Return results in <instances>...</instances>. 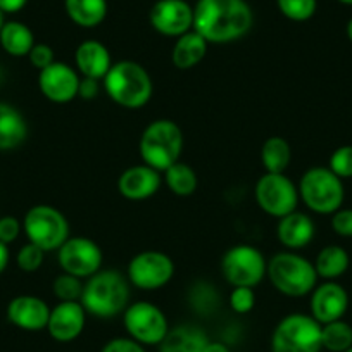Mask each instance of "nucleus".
<instances>
[{
  "label": "nucleus",
  "instance_id": "nucleus-1",
  "mask_svg": "<svg viewBox=\"0 0 352 352\" xmlns=\"http://www.w3.org/2000/svg\"><path fill=\"white\" fill-rule=\"evenodd\" d=\"M254 14L245 0H197L194 30L208 43H230L250 32Z\"/></svg>",
  "mask_w": 352,
  "mask_h": 352
},
{
  "label": "nucleus",
  "instance_id": "nucleus-2",
  "mask_svg": "<svg viewBox=\"0 0 352 352\" xmlns=\"http://www.w3.org/2000/svg\"><path fill=\"white\" fill-rule=\"evenodd\" d=\"M130 280L118 270H100L87 278L81 294V306L87 314L109 320L123 313L130 304Z\"/></svg>",
  "mask_w": 352,
  "mask_h": 352
},
{
  "label": "nucleus",
  "instance_id": "nucleus-3",
  "mask_svg": "<svg viewBox=\"0 0 352 352\" xmlns=\"http://www.w3.org/2000/svg\"><path fill=\"white\" fill-rule=\"evenodd\" d=\"M107 96L124 109H142L154 94L148 71L135 60H118L104 76Z\"/></svg>",
  "mask_w": 352,
  "mask_h": 352
},
{
  "label": "nucleus",
  "instance_id": "nucleus-4",
  "mask_svg": "<svg viewBox=\"0 0 352 352\" xmlns=\"http://www.w3.org/2000/svg\"><path fill=\"white\" fill-rule=\"evenodd\" d=\"M266 276L280 294L287 297H304L318 285L314 263L294 250L278 252L268 261Z\"/></svg>",
  "mask_w": 352,
  "mask_h": 352
},
{
  "label": "nucleus",
  "instance_id": "nucleus-5",
  "mask_svg": "<svg viewBox=\"0 0 352 352\" xmlns=\"http://www.w3.org/2000/svg\"><path fill=\"white\" fill-rule=\"evenodd\" d=\"M140 157L144 164L164 173L169 166L180 161L184 151L182 128L171 120H155L142 131Z\"/></svg>",
  "mask_w": 352,
  "mask_h": 352
},
{
  "label": "nucleus",
  "instance_id": "nucleus-6",
  "mask_svg": "<svg viewBox=\"0 0 352 352\" xmlns=\"http://www.w3.org/2000/svg\"><path fill=\"white\" fill-rule=\"evenodd\" d=\"M299 197L316 214H333L345 199L344 182L330 168L316 166L300 176Z\"/></svg>",
  "mask_w": 352,
  "mask_h": 352
},
{
  "label": "nucleus",
  "instance_id": "nucleus-7",
  "mask_svg": "<svg viewBox=\"0 0 352 352\" xmlns=\"http://www.w3.org/2000/svg\"><path fill=\"white\" fill-rule=\"evenodd\" d=\"M321 324L311 314H289L272 333V352H321Z\"/></svg>",
  "mask_w": 352,
  "mask_h": 352
},
{
  "label": "nucleus",
  "instance_id": "nucleus-8",
  "mask_svg": "<svg viewBox=\"0 0 352 352\" xmlns=\"http://www.w3.org/2000/svg\"><path fill=\"white\" fill-rule=\"evenodd\" d=\"M28 242L35 243L45 252L57 250L69 239V223L59 211L47 204H36L28 209L23 221Z\"/></svg>",
  "mask_w": 352,
  "mask_h": 352
},
{
  "label": "nucleus",
  "instance_id": "nucleus-9",
  "mask_svg": "<svg viewBox=\"0 0 352 352\" xmlns=\"http://www.w3.org/2000/svg\"><path fill=\"white\" fill-rule=\"evenodd\" d=\"M268 272V261L259 249L247 243L233 245L221 259V273L233 287H256Z\"/></svg>",
  "mask_w": 352,
  "mask_h": 352
},
{
  "label": "nucleus",
  "instance_id": "nucleus-10",
  "mask_svg": "<svg viewBox=\"0 0 352 352\" xmlns=\"http://www.w3.org/2000/svg\"><path fill=\"white\" fill-rule=\"evenodd\" d=\"M256 204L273 218H283L297 211L299 188L285 173H264L254 187Z\"/></svg>",
  "mask_w": 352,
  "mask_h": 352
},
{
  "label": "nucleus",
  "instance_id": "nucleus-11",
  "mask_svg": "<svg viewBox=\"0 0 352 352\" xmlns=\"http://www.w3.org/2000/svg\"><path fill=\"white\" fill-rule=\"evenodd\" d=\"M123 324L128 337L145 345H159L169 331L164 311L148 300L128 304L123 311Z\"/></svg>",
  "mask_w": 352,
  "mask_h": 352
},
{
  "label": "nucleus",
  "instance_id": "nucleus-12",
  "mask_svg": "<svg viewBox=\"0 0 352 352\" xmlns=\"http://www.w3.org/2000/svg\"><path fill=\"white\" fill-rule=\"evenodd\" d=\"M126 276L133 287L140 290H159L175 276V263L161 250H144L131 257Z\"/></svg>",
  "mask_w": 352,
  "mask_h": 352
},
{
  "label": "nucleus",
  "instance_id": "nucleus-13",
  "mask_svg": "<svg viewBox=\"0 0 352 352\" xmlns=\"http://www.w3.org/2000/svg\"><path fill=\"white\" fill-rule=\"evenodd\" d=\"M104 254L99 243L87 236H69L57 249V261L64 273L85 280L102 270Z\"/></svg>",
  "mask_w": 352,
  "mask_h": 352
},
{
  "label": "nucleus",
  "instance_id": "nucleus-14",
  "mask_svg": "<svg viewBox=\"0 0 352 352\" xmlns=\"http://www.w3.org/2000/svg\"><path fill=\"white\" fill-rule=\"evenodd\" d=\"M148 21L161 35L178 38L194 30V8L187 0H157L148 11Z\"/></svg>",
  "mask_w": 352,
  "mask_h": 352
},
{
  "label": "nucleus",
  "instance_id": "nucleus-15",
  "mask_svg": "<svg viewBox=\"0 0 352 352\" xmlns=\"http://www.w3.org/2000/svg\"><path fill=\"white\" fill-rule=\"evenodd\" d=\"M80 73L76 67L69 66L66 63L56 60L38 74L40 92L45 99L54 104H67L78 97V88H80Z\"/></svg>",
  "mask_w": 352,
  "mask_h": 352
},
{
  "label": "nucleus",
  "instance_id": "nucleus-16",
  "mask_svg": "<svg viewBox=\"0 0 352 352\" xmlns=\"http://www.w3.org/2000/svg\"><path fill=\"white\" fill-rule=\"evenodd\" d=\"M85 324H87V311L80 300H64L50 309L45 330L56 342L67 344L76 340L83 333Z\"/></svg>",
  "mask_w": 352,
  "mask_h": 352
},
{
  "label": "nucleus",
  "instance_id": "nucleus-17",
  "mask_svg": "<svg viewBox=\"0 0 352 352\" xmlns=\"http://www.w3.org/2000/svg\"><path fill=\"white\" fill-rule=\"evenodd\" d=\"M349 307V294L340 283L324 282L314 287L311 292V316L320 324L331 323L344 318Z\"/></svg>",
  "mask_w": 352,
  "mask_h": 352
},
{
  "label": "nucleus",
  "instance_id": "nucleus-18",
  "mask_svg": "<svg viewBox=\"0 0 352 352\" xmlns=\"http://www.w3.org/2000/svg\"><path fill=\"white\" fill-rule=\"evenodd\" d=\"M161 184V171L147 164H135L120 175L118 192L128 201H145L157 194Z\"/></svg>",
  "mask_w": 352,
  "mask_h": 352
},
{
  "label": "nucleus",
  "instance_id": "nucleus-19",
  "mask_svg": "<svg viewBox=\"0 0 352 352\" xmlns=\"http://www.w3.org/2000/svg\"><path fill=\"white\" fill-rule=\"evenodd\" d=\"M49 316V304L36 296H18L8 306V320L25 331L45 330Z\"/></svg>",
  "mask_w": 352,
  "mask_h": 352
},
{
  "label": "nucleus",
  "instance_id": "nucleus-20",
  "mask_svg": "<svg viewBox=\"0 0 352 352\" xmlns=\"http://www.w3.org/2000/svg\"><path fill=\"white\" fill-rule=\"evenodd\" d=\"M113 66L111 52L99 40H85L74 50V67L81 78L104 80Z\"/></svg>",
  "mask_w": 352,
  "mask_h": 352
},
{
  "label": "nucleus",
  "instance_id": "nucleus-21",
  "mask_svg": "<svg viewBox=\"0 0 352 352\" xmlns=\"http://www.w3.org/2000/svg\"><path fill=\"white\" fill-rule=\"evenodd\" d=\"M316 233V225L313 218L306 212L294 211L280 218L276 226V236L280 243L289 250H299L309 245Z\"/></svg>",
  "mask_w": 352,
  "mask_h": 352
},
{
  "label": "nucleus",
  "instance_id": "nucleus-22",
  "mask_svg": "<svg viewBox=\"0 0 352 352\" xmlns=\"http://www.w3.org/2000/svg\"><path fill=\"white\" fill-rule=\"evenodd\" d=\"M208 45L209 43L195 30L178 36L171 50L173 66L182 71L199 66L208 54Z\"/></svg>",
  "mask_w": 352,
  "mask_h": 352
},
{
  "label": "nucleus",
  "instance_id": "nucleus-23",
  "mask_svg": "<svg viewBox=\"0 0 352 352\" xmlns=\"http://www.w3.org/2000/svg\"><path fill=\"white\" fill-rule=\"evenodd\" d=\"M208 342L204 330L194 324H180L169 328L164 340L159 344V352H204Z\"/></svg>",
  "mask_w": 352,
  "mask_h": 352
},
{
  "label": "nucleus",
  "instance_id": "nucleus-24",
  "mask_svg": "<svg viewBox=\"0 0 352 352\" xmlns=\"http://www.w3.org/2000/svg\"><path fill=\"white\" fill-rule=\"evenodd\" d=\"M28 137V123L14 106L0 102V151H12Z\"/></svg>",
  "mask_w": 352,
  "mask_h": 352
},
{
  "label": "nucleus",
  "instance_id": "nucleus-25",
  "mask_svg": "<svg viewBox=\"0 0 352 352\" xmlns=\"http://www.w3.org/2000/svg\"><path fill=\"white\" fill-rule=\"evenodd\" d=\"M71 21L80 28H96L107 18V0H64Z\"/></svg>",
  "mask_w": 352,
  "mask_h": 352
},
{
  "label": "nucleus",
  "instance_id": "nucleus-26",
  "mask_svg": "<svg viewBox=\"0 0 352 352\" xmlns=\"http://www.w3.org/2000/svg\"><path fill=\"white\" fill-rule=\"evenodd\" d=\"M0 45L9 56L28 57L30 50L35 45V35L21 21H8L0 28Z\"/></svg>",
  "mask_w": 352,
  "mask_h": 352
},
{
  "label": "nucleus",
  "instance_id": "nucleus-27",
  "mask_svg": "<svg viewBox=\"0 0 352 352\" xmlns=\"http://www.w3.org/2000/svg\"><path fill=\"white\" fill-rule=\"evenodd\" d=\"M349 264H351L349 252L340 245L323 247L314 259V268H316L318 276L327 280V282H335L342 275H345Z\"/></svg>",
  "mask_w": 352,
  "mask_h": 352
},
{
  "label": "nucleus",
  "instance_id": "nucleus-28",
  "mask_svg": "<svg viewBox=\"0 0 352 352\" xmlns=\"http://www.w3.org/2000/svg\"><path fill=\"white\" fill-rule=\"evenodd\" d=\"M292 161V148L283 137L273 135L261 147V162L266 173H285Z\"/></svg>",
  "mask_w": 352,
  "mask_h": 352
},
{
  "label": "nucleus",
  "instance_id": "nucleus-29",
  "mask_svg": "<svg viewBox=\"0 0 352 352\" xmlns=\"http://www.w3.org/2000/svg\"><path fill=\"white\" fill-rule=\"evenodd\" d=\"M162 180H164L166 187L178 197H188L197 190L199 185L197 173L194 171V168L180 161L166 169Z\"/></svg>",
  "mask_w": 352,
  "mask_h": 352
},
{
  "label": "nucleus",
  "instance_id": "nucleus-30",
  "mask_svg": "<svg viewBox=\"0 0 352 352\" xmlns=\"http://www.w3.org/2000/svg\"><path fill=\"white\" fill-rule=\"evenodd\" d=\"M321 345L330 352H344L352 347V327L344 320L321 324Z\"/></svg>",
  "mask_w": 352,
  "mask_h": 352
},
{
  "label": "nucleus",
  "instance_id": "nucleus-31",
  "mask_svg": "<svg viewBox=\"0 0 352 352\" xmlns=\"http://www.w3.org/2000/svg\"><path fill=\"white\" fill-rule=\"evenodd\" d=\"M280 12L296 23L309 21L318 9V0H276Z\"/></svg>",
  "mask_w": 352,
  "mask_h": 352
},
{
  "label": "nucleus",
  "instance_id": "nucleus-32",
  "mask_svg": "<svg viewBox=\"0 0 352 352\" xmlns=\"http://www.w3.org/2000/svg\"><path fill=\"white\" fill-rule=\"evenodd\" d=\"M83 285L85 283L81 282V278L63 272L54 280L52 290L54 296L59 299V302H64V300H80L81 294H83Z\"/></svg>",
  "mask_w": 352,
  "mask_h": 352
},
{
  "label": "nucleus",
  "instance_id": "nucleus-33",
  "mask_svg": "<svg viewBox=\"0 0 352 352\" xmlns=\"http://www.w3.org/2000/svg\"><path fill=\"white\" fill-rule=\"evenodd\" d=\"M43 257H45V250L40 249L35 243L28 242L19 249L16 263H18L19 270L25 273H35L42 268Z\"/></svg>",
  "mask_w": 352,
  "mask_h": 352
},
{
  "label": "nucleus",
  "instance_id": "nucleus-34",
  "mask_svg": "<svg viewBox=\"0 0 352 352\" xmlns=\"http://www.w3.org/2000/svg\"><path fill=\"white\" fill-rule=\"evenodd\" d=\"M328 168L342 180L352 178V145H342L335 148L333 154L330 155Z\"/></svg>",
  "mask_w": 352,
  "mask_h": 352
},
{
  "label": "nucleus",
  "instance_id": "nucleus-35",
  "mask_svg": "<svg viewBox=\"0 0 352 352\" xmlns=\"http://www.w3.org/2000/svg\"><path fill=\"white\" fill-rule=\"evenodd\" d=\"M228 302L236 314H247L256 306V292L252 287H233Z\"/></svg>",
  "mask_w": 352,
  "mask_h": 352
},
{
  "label": "nucleus",
  "instance_id": "nucleus-36",
  "mask_svg": "<svg viewBox=\"0 0 352 352\" xmlns=\"http://www.w3.org/2000/svg\"><path fill=\"white\" fill-rule=\"evenodd\" d=\"M28 59L35 69L42 71L52 63H56V56H54V49L47 43H35L33 49L30 50Z\"/></svg>",
  "mask_w": 352,
  "mask_h": 352
},
{
  "label": "nucleus",
  "instance_id": "nucleus-37",
  "mask_svg": "<svg viewBox=\"0 0 352 352\" xmlns=\"http://www.w3.org/2000/svg\"><path fill=\"white\" fill-rule=\"evenodd\" d=\"M331 228L338 236L352 239V209H338L331 214Z\"/></svg>",
  "mask_w": 352,
  "mask_h": 352
},
{
  "label": "nucleus",
  "instance_id": "nucleus-38",
  "mask_svg": "<svg viewBox=\"0 0 352 352\" xmlns=\"http://www.w3.org/2000/svg\"><path fill=\"white\" fill-rule=\"evenodd\" d=\"M21 228L23 225L19 223L18 218H14V216H4V218H0V242H14L19 236V233H21Z\"/></svg>",
  "mask_w": 352,
  "mask_h": 352
},
{
  "label": "nucleus",
  "instance_id": "nucleus-39",
  "mask_svg": "<svg viewBox=\"0 0 352 352\" xmlns=\"http://www.w3.org/2000/svg\"><path fill=\"white\" fill-rule=\"evenodd\" d=\"M100 352H147L145 347L130 337H118L107 342Z\"/></svg>",
  "mask_w": 352,
  "mask_h": 352
},
{
  "label": "nucleus",
  "instance_id": "nucleus-40",
  "mask_svg": "<svg viewBox=\"0 0 352 352\" xmlns=\"http://www.w3.org/2000/svg\"><path fill=\"white\" fill-rule=\"evenodd\" d=\"M99 80H94V78H81L80 88H78V97H81V99L85 100H92L99 96Z\"/></svg>",
  "mask_w": 352,
  "mask_h": 352
},
{
  "label": "nucleus",
  "instance_id": "nucleus-41",
  "mask_svg": "<svg viewBox=\"0 0 352 352\" xmlns=\"http://www.w3.org/2000/svg\"><path fill=\"white\" fill-rule=\"evenodd\" d=\"M26 4L28 0H0V11L4 14H14L21 11Z\"/></svg>",
  "mask_w": 352,
  "mask_h": 352
},
{
  "label": "nucleus",
  "instance_id": "nucleus-42",
  "mask_svg": "<svg viewBox=\"0 0 352 352\" xmlns=\"http://www.w3.org/2000/svg\"><path fill=\"white\" fill-rule=\"evenodd\" d=\"M9 257H11V254H9L8 243L0 242V275L6 272V268H8Z\"/></svg>",
  "mask_w": 352,
  "mask_h": 352
},
{
  "label": "nucleus",
  "instance_id": "nucleus-43",
  "mask_svg": "<svg viewBox=\"0 0 352 352\" xmlns=\"http://www.w3.org/2000/svg\"><path fill=\"white\" fill-rule=\"evenodd\" d=\"M204 352H230V349H228V345L223 344V342L209 340L208 345H206Z\"/></svg>",
  "mask_w": 352,
  "mask_h": 352
},
{
  "label": "nucleus",
  "instance_id": "nucleus-44",
  "mask_svg": "<svg viewBox=\"0 0 352 352\" xmlns=\"http://www.w3.org/2000/svg\"><path fill=\"white\" fill-rule=\"evenodd\" d=\"M345 32H347V38L351 40V42H352V18L349 19V23H347V28H345Z\"/></svg>",
  "mask_w": 352,
  "mask_h": 352
},
{
  "label": "nucleus",
  "instance_id": "nucleus-45",
  "mask_svg": "<svg viewBox=\"0 0 352 352\" xmlns=\"http://www.w3.org/2000/svg\"><path fill=\"white\" fill-rule=\"evenodd\" d=\"M4 12L0 11V28H2V26H4Z\"/></svg>",
  "mask_w": 352,
  "mask_h": 352
},
{
  "label": "nucleus",
  "instance_id": "nucleus-46",
  "mask_svg": "<svg viewBox=\"0 0 352 352\" xmlns=\"http://www.w3.org/2000/svg\"><path fill=\"white\" fill-rule=\"evenodd\" d=\"M338 2L344 6H352V0H338Z\"/></svg>",
  "mask_w": 352,
  "mask_h": 352
},
{
  "label": "nucleus",
  "instance_id": "nucleus-47",
  "mask_svg": "<svg viewBox=\"0 0 352 352\" xmlns=\"http://www.w3.org/2000/svg\"><path fill=\"white\" fill-rule=\"evenodd\" d=\"M344 352H352V347H349V349H347V351H344Z\"/></svg>",
  "mask_w": 352,
  "mask_h": 352
}]
</instances>
